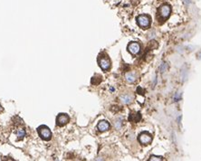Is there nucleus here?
I'll return each instance as SVG.
<instances>
[{
    "label": "nucleus",
    "instance_id": "1",
    "mask_svg": "<svg viewBox=\"0 0 201 161\" xmlns=\"http://www.w3.org/2000/svg\"><path fill=\"white\" fill-rule=\"evenodd\" d=\"M137 22L140 27L147 28L151 24V17L147 15H141L137 17Z\"/></svg>",
    "mask_w": 201,
    "mask_h": 161
},
{
    "label": "nucleus",
    "instance_id": "2",
    "mask_svg": "<svg viewBox=\"0 0 201 161\" xmlns=\"http://www.w3.org/2000/svg\"><path fill=\"white\" fill-rule=\"evenodd\" d=\"M38 134L44 140H49L52 137L51 130L45 126H42L38 128Z\"/></svg>",
    "mask_w": 201,
    "mask_h": 161
},
{
    "label": "nucleus",
    "instance_id": "3",
    "mask_svg": "<svg viewBox=\"0 0 201 161\" xmlns=\"http://www.w3.org/2000/svg\"><path fill=\"white\" fill-rule=\"evenodd\" d=\"M170 13H171V8H170V6L169 5H162L159 8V14L164 19L169 17Z\"/></svg>",
    "mask_w": 201,
    "mask_h": 161
},
{
    "label": "nucleus",
    "instance_id": "4",
    "mask_svg": "<svg viewBox=\"0 0 201 161\" xmlns=\"http://www.w3.org/2000/svg\"><path fill=\"white\" fill-rule=\"evenodd\" d=\"M99 65L102 70L104 71H107L109 70L110 67H111V61L107 56H100L99 58Z\"/></svg>",
    "mask_w": 201,
    "mask_h": 161
},
{
    "label": "nucleus",
    "instance_id": "5",
    "mask_svg": "<svg viewBox=\"0 0 201 161\" xmlns=\"http://www.w3.org/2000/svg\"><path fill=\"white\" fill-rule=\"evenodd\" d=\"M139 141L143 145H149L152 141V137L148 132H142L139 136Z\"/></svg>",
    "mask_w": 201,
    "mask_h": 161
},
{
    "label": "nucleus",
    "instance_id": "6",
    "mask_svg": "<svg viewBox=\"0 0 201 161\" xmlns=\"http://www.w3.org/2000/svg\"><path fill=\"white\" fill-rule=\"evenodd\" d=\"M128 51L130 52V54H139V51H140V46H139V45L138 43L131 42L128 45Z\"/></svg>",
    "mask_w": 201,
    "mask_h": 161
},
{
    "label": "nucleus",
    "instance_id": "7",
    "mask_svg": "<svg viewBox=\"0 0 201 161\" xmlns=\"http://www.w3.org/2000/svg\"><path fill=\"white\" fill-rule=\"evenodd\" d=\"M69 119H69V116L67 114H60L56 119L57 125L60 126V127H63V126H64L65 124H67L69 122Z\"/></svg>",
    "mask_w": 201,
    "mask_h": 161
},
{
    "label": "nucleus",
    "instance_id": "8",
    "mask_svg": "<svg viewBox=\"0 0 201 161\" xmlns=\"http://www.w3.org/2000/svg\"><path fill=\"white\" fill-rule=\"evenodd\" d=\"M97 128L100 132L106 131V130H108L110 128V124L106 120H101V121H100V122L98 123Z\"/></svg>",
    "mask_w": 201,
    "mask_h": 161
},
{
    "label": "nucleus",
    "instance_id": "9",
    "mask_svg": "<svg viewBox=\"0 0 201 161\" xmlns=\"http://www.w3.org/2000/svg\"><path fill=\"white\" fill-rule=\"evenodd\" d=\"M141 119V115L139 112H135V113H131L130 115V118H129V120L130 121H133V122H138Z\"/></svg>",
    "mask_w": 201,
    "mask_h": 161
},
{
    "label": "nucleus",
    "instance_id": "10",
    "mask_svg": "<svg viewBox=\"0 0 201 161\" xmlns=\"http://www.w3.org/2000/svg\"><path fill=\"white\" fill-rule=\"evenodd\" d=\"M120 99H121V101L123 103H125V104H130V102H131V101H132V97L130 95H129V94H123V95H121V97H120Z\"/></svg>",
    "mask_w": 201,
    "mask_h": 161
},
{
    "label": "nucleus",
    "instance_id": "11",
    "mask_svg": "<svg viewBox=\"0 0 201 161\" xmlns=\"http://www.w3.org/2000/svg\"><path fill=\"white\" fill-rule=\"evenodd\" d=\"M125 78H126L127 81H129L130 83H131V82H134V81L136 80V77H135V75L133 74L132 72H128V73H126Z\"/></svg>",
    "mask_w": 201,
    "mask_h": 161
},
{
    "label": "nucleus",
    "instance_id": "12",
    "mask_svg": "<svg viewBox=\"0 0 201 161\" xmlns=\"http://www.w3.org/2000/svg\"><path fill=\"white\" fill-rule=\"evenodd\" d=\"M92 83L94 84V85H97V84H99L101 81V77H100V75H95L94 77L92 78Z\"/></svg>",
    "mask_w": 201,
    "mask_h": 161
},
{
    "label": "nucleus",
    "instance_id": "13",
    "mask_svg": "<svg viewBox=\"0 0 201 161\" xmlns=\"http://www.w3.org/2000/svg\"><path fill=\"white\" fill-rule=\"evenodd\" d=\"M16 136L19 138H23L25 136V130L24 128H18L17 130H16Z\"/></svg>",
    "mask_w": 201,
    "mask_h": 161
},
{
    "label": "nucleus",
    "instance_id": "14",
    "mask_svg": "<svg viewBox=\"0 0 201 161\" xmlns=\"http://www.w3.org/2000/svg\"><path fill=\"white\" fill-rule=\"evenodd\" d=\"M164 158H162V157H158V156H151V158H150V160L151 161H154V160H163Z\"/></svg>",
    "mask_w": 201,
    "mask_h": 161
},
{
    "label": "nucleus",
    "instance_id": "15",
    "mask_svg": "<svg viewBox=\"0 0 201 161\" xmlns=\"http://www.w3.org/2000/svg\"><path fill=\"white\" fill-rule=\"evenodd\" d=\"M137 93L139 94V95H143V94H144V89L141 88V87H138V89H137Z\"/></svg>",
    "mask_w": 201,
    "mask_h": 161
},
{
    "label": "nucleus",
    "instance_id": "16",
    "mask_svg": "<svg viewBox=\"0 0 201 161\" xmlns=\"http://www.w3.org/2000/svg\"><path fill=\"white\" fill-rule=\"evenodd\" d=\"M166 69H167V63H163L162 64H161V66H160V71H161V72H165Z\"/></svg>",
    "mask_w": 201,
    "mask_h": 161
},
{
    "label": "nucleus",
    "instance_id": "17",
    "mask_svg": "<svg viewBox=\"0 0 201 161\" xmlns=\"http://www.w3.org/2000/svg\"><path fill=\"white\" fill-rule=\"evenodd\" d=\"M121 119H118L117 121H116V128H120L121 127Z\"/></svg>",
    "mask_w": 201,
    "mask_h": 161
},
{
    "label": "nucleus",
    "instance_id": "18",
    "mask_svg": "<svg viewBox=\"0 0 201 161\" xmlns=\"http://www.w3.org/2000/svg\"><path fill=\"white\" fill-rule=\"evenodd\" d=\"M185 2L186 3H189V0H185Z\"/></svg>",
    "mask_w": 201,
    "mask_h": 161
},
{
    "label": "nucleus",
    "instance_id": "19",
    "mask_svg": "<svg viewBox=\"0 0 201 161\" xmlns=\"http://www.w3.org/2000/svg\"><path fill=\"white\" fill-rule=\"evenodd\" d=\"M2 110V107H1V105H0V110Z\"/></svg>",
    "mask_w": 201,
    "mask_h": 161
}]
</instances>
